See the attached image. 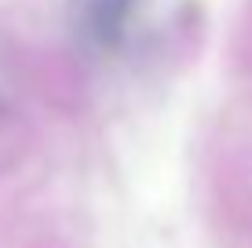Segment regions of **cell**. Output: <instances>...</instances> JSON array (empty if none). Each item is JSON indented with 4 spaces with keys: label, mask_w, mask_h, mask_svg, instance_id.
<instances>
[{
    "label": "cell",
    "mask_w": 252,
    "mask_h": 248,
    "mask_svg": "<svg viewBox=\"0 0 252 248\" xmlns=\"http://www.w3.org/2000/svg\"><path fill=\"white\" fill-rule=\"evenodd\" d=\"M132 19L135 0H73V26L95 51H114L125 44Z\"/></svg>",
    "instance_id": "cell-1"
}]
</instances>
